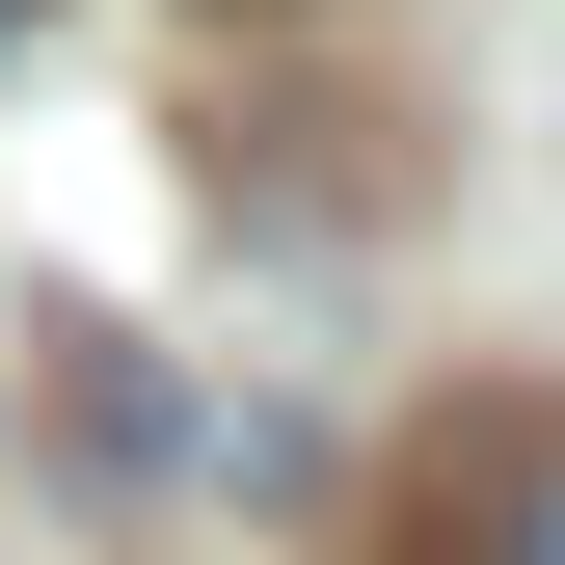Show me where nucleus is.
<instances>
[{
    "instance_id": "2",
    "label": "nucleus",
    "mask_w": 565,
    "mask_h": 565,
    "mask_svg": "<svg viewBox=\"0 0 565 565\" xmlns=\"http://www.w3.org/2000/svg\"><path fill=\"white\" fill-rule=\"evenodd\" d=\"M0 28H28V0H0Z\"/></svg>"
},
{
    "instance_id": "1",
    "label": "nucleus",
    "mask_w": 565,
    "mask_h": 565,
    "mask_svg": "<svg viewBox=\"0 0 565 565\" xmlns=\"http://www.w3.org/2000/svg\"><path fill=\"white\" fill-rule=\"evenodd\" d=\"M458 565H565V431H512V458H484V512H458Z\"/></svg>"
}]
</instances>
